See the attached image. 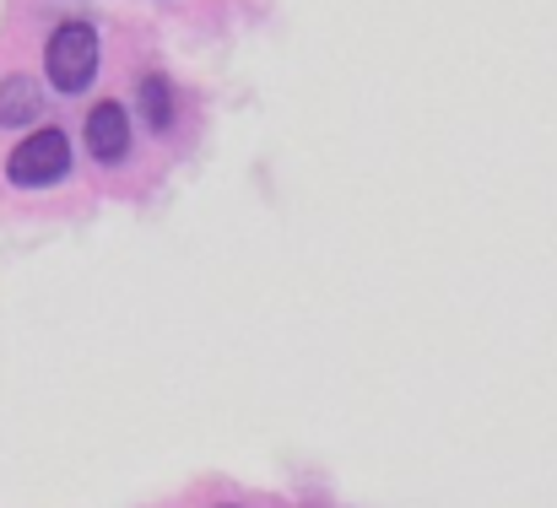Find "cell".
<instances>
[{"label": "cell", "instance_id": "cell-1", "mask_svg": "<svg viewBox=\"0 0 557 508\" xmlns=\"http://www.w3.org/2000/svg\"><path fill=\"white\" fill-rule=\"evenodd\" d=\"M44 76L65 98H76V92L92 87V76H98V33H92V22H76L71 16V22H60L49 33V44H44Z\"/></svg>", "mask_w": 557, "mask_h": 508}, {"label": "cell", "instance_id": "cell-2", "mask_svg": "<svg viewBox=\"0 0 557 508\" xmlns=\"http://www.w3.org/2000/svg\"><path fill=\"white\" fill-rule=\"evenodd\" d=\"M71 173V136L60 125H38L33 136H22L5 158V178L16 189H49Z\"/></svg>", "mask_w": 557, "mask_h": 508}, {"label": "cell", "instance_id": "cell-3", "mask_svg": "<svg viewBox=\"0 0 557 508\" xmlns=\"http://www.w3.org/2000/svg\"><path fill=\"white\" fill-rule=\"evenodd\" d=\"M82 136H87V152H92L98 163H125V158H131V114H125L114 98H109V103H92Z\"/></svg>", "mask_w": 557, "mask_h": 508}, {"label": "cell", "instance_id": "cell-4", "mask_svg": "<svg viewBox=\"0 0 557 508\" xmlns=\"http://www.w3.org/2000/svg\"><path fill=\"white\" fill-rule=\"evenodd\" d=\"M44 114V87L33 76H5L0 82V131H33Z\"/></svg>", "mask_w": 557, "mask_h": 508}, {"label": "cell", "instance_id": "cell-5", "mask_svg": "<svg viewBox=\"0 0 557 508\" xmlns=\"http://www.w3.org/2000/svg\"><path fill=\"white\" fill-rule=\"evenodd\" d=\"M141 114H147V131L152 136H163L174 125V87L163 76H147L141 82Z\"/></svg>", "mask_w": 557, "mask_h": 508}, {"label": "cell", "instance_id": "cell-6", "mask_svg": "<svg viewBox=\"0 0 557 508\" xmlns=\"http://www.w3.org/2000/svg\"><path fill=\"white\" fill-rule=\"evenodd\" d=\"M222 508H238V504H222Z\"/></svg>", "mask_w": 557, "mask_h": 508}]
</instances>
